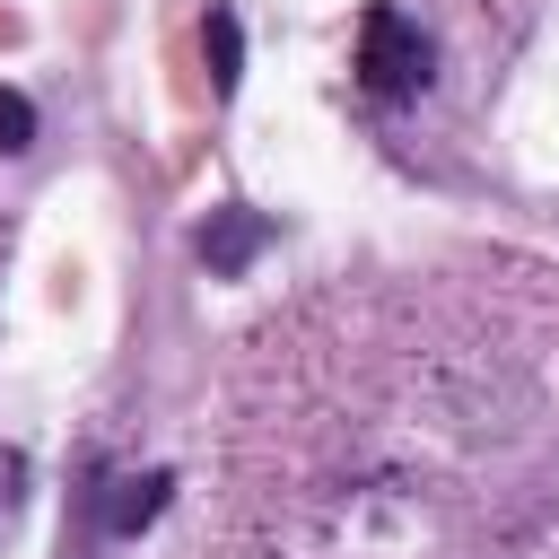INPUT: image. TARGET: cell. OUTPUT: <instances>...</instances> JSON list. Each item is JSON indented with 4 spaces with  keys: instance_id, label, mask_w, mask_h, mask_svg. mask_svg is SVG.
<instances>
[{
    "instance_id": "1",
    "label": "cell",
    "mask_w": 559,
    "mask_h": 559,
    "mask_svg": "<svg viewBox=\"0 0 559 559\" xmlns=\"http://www.w3.org/2000/svg\"><path fill=\"white\" fill-rule=\"evenodd\" d=\"M358 79H367L376 96H411V87L428 79V35H419L411 9L376 0V9L358 17Z\"/></svg>"
},
{
    "instance_id": "3",
    "label": "cell",
    "mask_w": 559,
    "mask_h": 559,
    "mask_svg": "<svg viewBox=\"0 0 559 559\" xmlns=\"http://www.w3.org/2000/svg\"><path fill=\"white\" fill-rule=\"evenodd\" d=\"M166 489H175L166 472H140V480H105V498H96V524H105L114 542H131L140 524H157V515H166Z\"/></svg>"
},
{
    "instance_id": "4",
    "label": "cell",
    "mask_w": 559,
    "mask_h": 559,
    "mask_svg": "<svg viewBox=\"0 0 559 559\" xmlns=\"http://www.w3.org/2000/svg\"><path fill=\"white\" fill-rule=\"evenodd\" d=\"M201 52H210V87L236 96V79H245V26H236V9H210L201 17Z\"/></svg>"
},
{
    "instance_id": "6",
    "label": "cell",
    "mask_w": 559,
    "mask_h": 559,
    "mask_svg": "<svg viewBox=\"0 0 559 559\" xmlns=\"http://www.w3.org/2000/svg\"><path fill=\"white\" fill-rule=\"evenodd\" d=\"M17 489H26V463H17V454H9V445H0V524H9V515H17Z\"/></svg>"
},
{
    "instance_id": "5",
    "label": "cell",
    "mask_w": 559,
    "mask_h": 559,
    "mask_svg": "<svg viewBox=\"0 0 559 559\" xmlns=\"http://www.w3.org/2000/svg\"><path fill=\"white\" fill-rule=\"evenodd\" d=\"M17 148H35V105L17 87H0V157H17Z\"/></svg>"
},
{
    "instance_id": "2",
    "label": "cell",
    "mask_w": 559,
    "mask_h": 559,
    "mask_svg": "<svg viewBox=\"0 0 559 559\" xmlns=\"http://www.w3.org/2000/svg\"><path fill=\"white\" fill-rule=\"evenodd\" d=\"M192 245H201V262H210L218 280H236V271L271 245V218H262V210H245V201H227V210H210V218H201V236H192Z\"/></svg>"
}]
</instances>
